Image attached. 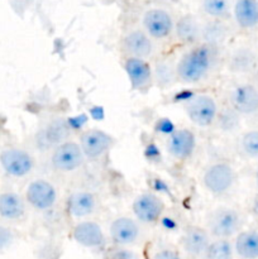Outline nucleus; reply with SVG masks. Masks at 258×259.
<instances>
[{
  "label": "nucleus",
  "instance_id": "1",
  "mask_svg": "<svg viewBox=\"0 0 258 259\" xmlns=\"http://www.w3.org/2000/svg\"><path fill=\"white\" fill-rule=\"evenodd\" d=\"M217 50L205 43L192 46L176 63L177 78L185 83H195L206 77L217 58Z\"/></svg>",
  "mask_w": 258,
  "mask_h": 259
},
{
  "label": "nucleus",
  "instance_id": "2",
  "mask_svg": "<svg viewBox=\"0 0 258 259\" xmlns=\"http://www.w3.org/2000/svg\"><path fill=\"white\" fill-rule=\"evenodd\" d=\"M243 219L233 207L222 206L215 209L207 219V232L215 239H230L242 232Z\"/></svg>",
  "mask_w": 258,
  "mask_h": 259
},
{
  "label": "nucleus",
  "instance_id": "3",
  "mask_svg": "<svg viewBox=\"0 0 258 259\" xmlns=\"http://www.w3.org/2000/svg\"><path fill=\"white\" fill-rule=\"evenodd\" d=\"M237 181V172L228 162H215L206 167L202 175V184L210 194L222 196L227 194Z\"/></svg>",
  "mask_w": 258,
  "mask_h": 259
},
{
  "label": "nucleus",
  "instance_id": "4",
  "mask_svg": "<svg viewBox=\"0 0 258 259\" xmlns=\"http://www.w3.org/2000/svg\"><path fill=\"white\" fill-rule=\"evenodd\" d=\"M185 113L192 124L201 128H207L217 121L219 105L211 95L199 94L186 104H184Z\"/></svg>",
  "mask_w": 258,
  "mask_h": 259
},
{
  "label": "nucleus",
  "instance_id": "5",
  "mask_svg": "<svg viewBox=\"0 0 258 259\" xmlns=\"http://www.w3.org/2000/svg\"><path fill=\"white\" fill-rule=\"evenodd\" d=\"M85 159L78 142L66 141L56 147L55 149H52L51 166L56 171L68 174V172H73L81 168L82 164L85 163Z\"/></svg>",
  "mask_w": 258,
  "mask_h": 259
},
{
  "label": "nucleus",
  "instance_id": "6",
  "mask_svg": "<svg viewBox=\"0 0 258 259\" xmlns=\"http://www.w3.org/2000/svg\"><path fill=\"white\" fill-rule=\"evenodd\" d=\"M166 205L159 195L148 191L138 195L132 204L134 217L142 224H156L163 217Z\"/></svg>",
  "mask_w": 258,
  "mask_h": 259
},
{
  "label": "nucleus",
  "instance_id": "7",
  "mask_svg": "<svg viewBox=\"0 0 258 259\" xmlns=\"http://www.w3.org/2000/svg\"><path fill=\"white\" fill-rule=\"evenodd\" d=\"M0 166L9 176L22 179L33 171L34 158L24 149L9 147L0 152Z\"/></svg>",
  "mask_w": 258,
  "mask_h": 259
},
{
  "label": "nucleus",
  "instance_id": "8",
  "mask_svg": "<svg viewBox=\"0 0 258 259\" xmlns=\"http://www.w3.org/2000/svg\"><path fill=\"white\" fill-rule=\"evenodd\" d=\"M115 139L106 132L101 129H88L80 134L78 144H80L82 153L86 159H95L101 158L104 154L108 153L113 148Z\"/></svg>",
  "mask_w": 258,
  "mask_h": 259
},
{
  "label": "nucleus",
  "instance_id": "9",
  "mask_svg": "<svg viewBox=\"0 0 258 259\" xmlns=\"http://www.w3.org/2000/svg\"><path fill=\"white\" fill-rule=\"evenodd\" d=\"M57 190L45 179H38L30 182L25 189V202L37 211L51 210L57 202Z\"/></svg>",
  "mask_w": 258,
  "mask_h": 259
},
{
  "label": "nucleus",
  "instance_id": "10",
  "mask_svg": "<svg viewBox=\"0 0 258 259\" xmlns=\"http://www.w3.org/2000/svg\"><path fill=\"white\" fill-rule=\"evenodd\" d=\"M229 105L240 116H254L258 114V86L253 83H239L232 90Z\"/></svg>",
  "mask_w": 258,
  "mask_h": 259
},
{
  "label": "nucleus",
  "instance_id": "11",
  "mask_svg": "<svg viewBox=\"0 0 258 259\" xmlns=\"http://www.w3.org/2000/svg\"><path fill=\"white\" fill-rule=\"evenodd\" d=\"M71 134V129L68 126L67 120L62 118H57L46 124L35 136V144L39 149H55L56 147L68 141Z\"/></svg>",
  "mask_w": 258,
  "mask_h": 259
},
{
  "label": "nucleus",
  "instance_id": "12",
  "mask_svg": "<svg viewBox=\"0 0 258 259\" xmlns=\"http://www.w3.org/2000/svg\"><path fill=\"white\" fill-rule=\"evenodd\" d=\"M144 32L153 39H164L169 37L175 29V23L168 12L153 8L143 15Z\"/></svg>",
  "mask_w": 258,
  "mask_h": 259
},
{
  "label": "nucleus",
  "instance_id": "13",
  "mask_svg": "<svg viewBox=\"0 0 258 259\" xmlns=\"http://www.w3.org/2000/svg\"><path fill=\"white\" fill-rule=\"evenodd\" d=\"M196 148V137L190 129H176L167 138L166 149L169 156L177 161H186L194 154Z\"/></svg>",
  "mask_w": 258,
  "mask_h": 259
},
{
  "label": "nucleus",
  "instance_id": "14",
  "mask_svg": "<svg viewBox=\"0 0 258 259\" xmlns=\"http://www.w3.org/2000/svg\"><path fill=\"white\" fill-rule=\"evenodd\" d=\"M124 70L134 90H146L153 82V68L147 60L126 57Z\"/></svg>",
  "mask_w": 258,
  "mask_h": 259
},
{
  "label": "nucleus",
  "instance_id": "15",
  "mask_svg": "<svg viewBox=\"0 0 258 259\" xmlns=\"http://www.w3.org/2000/svg\"><path fill=\"white\" fill-rule=\"evenodd\" d=\"M141 234L138 223L128 217H120L113 220L109 228V235L115 247H126L134 244Z\"/></svg>",
  "mask_w": 258,
  "mask_h": 259
},
{
  "label": "nucleus",
  "instance_id": "16",
  "mask_svg": "<svg viewBox=\"0 0 258 259\" xmlns=\"http://www.w3.org/2000/svg\"><path fill=\"white\" fill-rule=\"evenodd\" d=\"M210 244V234L206 229L197 225H189L184 229L181 245L185 252L194 258L204 257Z\"/></svg>",
  "mask_w": 258,
  "mask_h": 259
},
{
  "label": "nucleus",
  "instance_id": "17",
  "mask_svg": "<svg viewBox=\"0 0 258 259\" xmlns=\"http://www.w3.org/2000/svg\"><path fill=\"white\" fill-rule=\"evenodd\" d=\"M72 238L77 244L85 248H101L105 244V234L100 225L91 220L78 222L72 228Z\"/></svg>",
  "mask_w": 258,
  "mask_h": 259
},
{
  "label": "nucleus",
  "instance_id": "18",
  "mask_svg": "<svg viewBox=\"0 0 258 259\" xmlns=\"http://www.w3.org/2000/svg\"><path fill=\"white\" fill-rule=\"evenodd\" d=\"M123 48L128 53V57L146 60L153 53V42L144 30L133 29L124 35Z\"/></svg>",
  "mask_w": 258,
  "mask_h": 259
},
{
  "label": "nucleus",
  "instance_id": "19",
  "mask_svg": "<svg viewBox=\"0 0 258 259\" xmlns=\"http://www.w3.org/2000/svg\"><path fill=\"white\" fill-rule=\"evenodd\" d=\"M98 206V199L95 195L86 190L75 191L68 196L66 201V210L68 215L75 219H81L93 214Z\"/></svg>",
  "mask_w": 258,
  "mask_h": 259
},
{
  "label": "nucleus",
  "instance_id": "20",
  "mask_svg": "<svg viewBox=\"0 0 258 259\" xmlns=\"http://www.w3.org/2000/svg\"><path fill=\"white\" fill-rule=\"evenodd\" d=\"M228 68L237 75H249L258 68V53L249 47H239L230 55Z\"/></svg>",
  "mask_w": 258,
  "mask_h": 259
},
{
  "label": "nucleus",
  "instance_id": "21",
  "mask_svg": "<svg viewBox=\"0 0 258 259\" xmlns=\"http://www.w3.org/2000/svg\"><path fill=\"white\" fill-rule=\"evenodd\" d=\"M233 17L238 27L243 30L258 28V0H235Z\"/></svg>",
  "mask_w": 258,
  "mask_h": 259
},
{
  "label": "nucleus",
  "instance_id": "22",
  "mask_svg": "<svg viewBox=\"0 0 258 259\" xmlns=\"http://www.w3.org/2000/svg\"><path fill=\"white\" fill-rule=\"evenodd\" d=\"M25 199L19 194L13 191H7L0 194V217L9 222H17L24 218Z\"/></svg>",
  "mask_w": 258,
  "mask_h": 259
},
{
  "label": "nucleus",
  "instance_id": "23",
  "mask_svg": "<svg viewBox=\"0 0 258 259\" xmlns=\"http://www.w3.org/2000/svg\"><path fill=\"white\" fill-rule=\"evenodd\" d=\"M175 34L179 42L187 46H196L201 39V24L192 15H184L175 24Z\"/></svg>",
  "mask_w": 258,
  "mask_h": 259
},
{
  "label": "nucleus",
  "instance_id": "24",
  "mask_svg": "<svg viewBox=\"0 0 258 259\" xmlns=\"http://www.w3.org/2000/svg\"><path fill=\"white\" fill-rule=\"evenodd\" d=\"M234 252L242 259H258V230H242L235 235Z\"/></svg>",
  "mask_w": 258,
  "mask_h": 259
},
{
  "label": "nucleus",
  "instance_id": "25",
  "mask_svg": "<svg viewBox=\"0 0 258 259\" xmlns=\"http://www.w3.org/2000/svg\"><path fill=\"white\" fill-rule=\"evenodd\" d=\"M228 37V27L223 20L212 19L201 25V39L205 45L219 47Z\"/></svg>",
  "mask_w": 258,
  "mask_h": 259
},
{
  "label": "nucleus",
  "instance_id": "26",
  "mask_svg": "<svg viewBox=\"0 0 258 259\" xmlns=\"http://www.w3.org/2000/svg\"><path fill=\"white\" fill-rule=\"evenodd\" d=\"M177 80L179 78H177L176 65L164 60L156 63L153 68V81L157 86L162 89L171 88Z\"/></svg>",
  "mask_w": 258,
  "mask_h": 259
},
{
  "label": "nucleus",
  "instance_id": "27",
  "mask_svg": "<svg viewBox=\"0 0 258 259\" xmlns=\"http://www.w3.org/2000/svg\"><path fill=\"white\" fill-rule=\"evenodd\" d=\"M240 121H242V116L230 105L219 109L217 123L220 131L224 133H232V132L237 131L240 126Z\"/></svg>",
  "mask_w": 258,
  "mask_h": 259
},
{
  "label": "nucleus",
  "instance_id": "28",
  "mask_svg": "<svg viewBox=\"0 0 258 259\" xmlns=\"http://www.w3.org/2000/svg\"><path fill=\"white\" fill-rule=\"evenodd\" d=\"M238 149L248 159H258V129L244 132L238 142Z\"/></svg>",
  "mask_w": 258,
  "mask_h": 259
},
{
  "label": "nucleus",
  "instance_id": "29",
  "mask_svg": "<svg viewBox=\"0 0 258 259\" xmlns=\"http://www.w3.org/2000/svg\"><path fill=\"white\" fill-rule=\"evenodd\" d=\"M234 245L229 239H215L210 242L204 257L206 259H233Z\"/></svg>",
  "mask_w": 258,
  "mask_h": 259
},
{
  "label": "nucleus",
  "instance_id": "30",
  "mask_svg": "<svg viewBox=\"0 0 258 259\" xmlns=\"http://www.w3.org/2000/svg\"><path fill=\"white\" fill-rule=\"evenodd\" d=\"M230 0H202V10L214 19L223 20L230 14Z\"/></svg>",
  "mask_w": 258,
  "mask_h": 259
},
{
  "label": "nucleus",
  "instance_id": "31",
  "mask_svg": "<svg viewBox=\"0 0 258 259\" xmlns=\"http://www.w3.org/2000/svg\"><path fill=\"white\" fill-rule=\"evenodd\" d=\"M105 259H139L133 250L125 247H114L108 250Z\"/></svg>",
  "mask_w": 258,
  "mask_h": 259
},
{
  "label": "nucleus",
  "instance_id": "32",
  "mask_svg": "<svg viewBox=\"0 0 258 259\" xmlns=\"http://www.w3.org/2000/svg\"><path fill=\"white\" fill-rule=\"evenodd\" d=\"M176 125L172 123L171 119L168 118H159L157 119L156 124H154V132L162 136L169 137L175 131H176Z\"/></svg>",
  "mask_w": 258,
  "mask_h": 259
},
{
  "label": "nucleus",
  "instance_id": "33",
  "mask_svg": "<svg viewBox=\"0 0 258 259\" xmlns=\"http://www.w3.org/2000/svg\"><path fill=\"white\" fill-rule=\"evenodd\" d=\"M15 239V235L10 228L0 225V253L9 249Z\"/></svg>",
  "mask_w": 258,
  "mask_h": 259
},
{
  "label": "nucleus",
  "instance_id": "34",
  "mask_svg": "<svg viewBox=\"0 0 258 259\" xmlns=\"http://www.w3.org/2000/svg\"><path fill=\"white\" fill-rule=\"evenodd\" d=\"M144 157L148 162L151 163H161L162 162V153H161V149L158 148L156 143H148L144 148Z\"/></svg>",
  "mask_w": 258,
  "mask_h": 259
},
{
  "label": "nucleus",
  "instance_id": "35",
  "mask_svg": "<svg viewBox=\"0 0 258 259\" xmlns=\"http://www.w3.org/2000/svg\"><path fill=\"white\" fill-rule=\"evenodd\" d=\"M66 120H67V124H68V126H70L71 132L80 131V129L83 128V125L86 124V121H88V116L83 115V114H81V115L67 118Z\"/></svg>",
  "mask_w": 258,
  "mask_h": 259
},
{
  "label": "nucleus",
  "instance_id": "36",
  "mask_svg": "<svg viewBox=\"0 0 258 259\" xmlns=\"http://www.w3.org/2000/svg\"><path fill=\"white\" fill-rule=\"evenodd\" d=\"M151 187L152 190H153L152 192H154V194H157V192H159V194H167V195L171 194V192H169L168 185L161 179L151 180Z\"/></svg>",
  "mask_w": 258,
  "mask_h": 259
},
{
  "label": "nucleus",
  "instance_id": "37",
  "mask_svg": "<svg viewBox=\"0 0 258 259\" xmlns=\"http://www.w3.org/2000/svg\"><path fill=\"white\" fill-rule=\"evenodd\" d=\"M195 95H196V94L192 93V91L187 90V89H184V90H181V91H179V93L175 94L174 101H175V103H184V104H186L187 101L191 100V99L194 98Z\"/></svg>",
  "mask_w": 258,
  "mask_h": 259
},
{
  "label": "nucleus",
  "instance_id": "38",
  "mask_svg": "<svg viewBox=\"0 0 258 259\" xmlns=\"http://www.w3.org/2000/svg\"><path fill=\"white\" fill-rule=\"evenodd\" d=\"M159 223H161L162 228H163L164 230H167V232H175V230H177V228H179L177 220L171 217H162Z\"/></svg>",
  "mask_w": 258,
  "mask_h": 259
},
{
  "label": "nucleus",
  "instance_id": "39",
  "mask_svg": "<svg viewBox=\"0 0 258 259\" xmlns=\"http://www.w3.org/2000/svg\"><path fill=\"white\" fill-rule=\"evenodd\" d=\"M152 259H182L181 255L172 249H161L153 255Z\"/></svg>",
  "mask_w": 258,
  "mask_h": 259
},
{
  "label": "nucleus",
  "instance_id": "40",
  "mask_svg": "<svg viewBox=\"0 0 258 259\" xmlns=\"http://www.w3.org/2000/svg\"><path fill=\"white\" fill-rule=\"evenodd\" d=\"M89 113H90L91 118L95 119V120H101V119H104V116H105L104 109L101 108V106H93V108L89 110Z\"/></svg>",
  "mask_w": 258,
  "mask_h": 259
},
{
  "label": "nucleus",
  "instance_id": "41",
  "mask_svg": "<svg viewBox=\"0 0 258 259\" xmlns=\"http://www.w3.org/2000/svg\"><path fill=\"white\" fill-rule=\"evenodd\" d=\"M250 212L255 219H258V192L253 196L252 204H250Z\"/></svg>",
  "mask_w": 258,
  "mask_h": 259
},
{
  "label": "nucleus",
  "instance_id": "42",
  "mask_svg": "<svg viewBox=\"0 0 258 259\" xmlns=\"http://www.w3.org/2000/svg\"><path fill=\"white\" fill-rule=\"evenodd\" d=\"M254 182H255V185H257V187H258V167H257V169H255V172H254Z\"/></svg>",
  "mask_w": 258,
  "mask_h": 259
}]
</instances>
